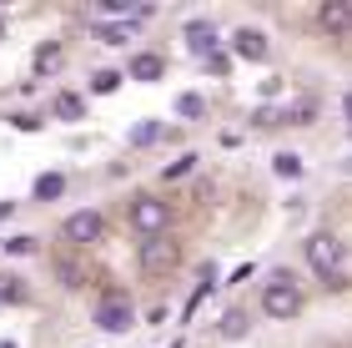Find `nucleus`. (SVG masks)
Instances as JSON below:
<instances>
[{
	"instance_id": "f257e3e1",
	"label": "nucleus",
	"mask_w": 352,
	"mask_h": 348,
	"mask_svg": "<svg viewBox=\"0 0 352 348\" xmlns=\"http://www.w3.org/2000/svg\"><path fill=\"white\" fill-rule=\"evenodd\" d=\"M307 263H312V273L322 278L327 288H347V247H342V237L312 232L307 237Z\"/></svg>"
},
{
	"instance_id": "f03ea898",
	"label": "nucleus",
	"mask_w": 352,
	"mask_h": 348,
	"mask_svg": "<svg viewBox=\"0 0 352 348\" xmlns=\"http://www.w3.org/2000/svg\"><path fill=\"white\" fill-rule=\"evenodd\" d=\"M262 313L267 318H297L302 313V288L292 273H272V283H262Z\"/></svg>"
},
{
	"instance_id": "7ed1b4c3",
	"label": "nucleus",
	"mask_w": 352,
	"mask_h": 348,
	"mask_svg": "<svg viewBox=\"0 0 352 348\" xmlns=\"http://www.w3.org/2000/svg\"><path fill=\"white\" fill-rule=\"evenodd\" d=\"M131 323H136V308H131L126 293H106L101 303H96V328H101V334H126Z\"/></svg>"
},
{
	"instance_id": "20e7f679",
	"label": "nucleus",
	"mask_w": 352,
	"mask_h": 348,
	"mask_svg": "<svg viewBox=\"0 0 352 348\" xmlns=\"http://www.w3.org/2000/svg\"><path fill=\"white\" fill-rule=\"evenodd\" d=\"M106 232V223H101V212H71L66 223H60V237H66V243H96V237Z\"/></svg>"
},
{
	"instance_id": "39448f33",
	"label": "nucleus",
	"mask_w": 352,
	"mask_h": 348,
	"mask_svg": "<svg viewBox=\"0 0 352 348\" xmlns=\"http://www.w3.org/2000/svg\"><path fill=\"white\" fill-rule=\"evenodd\" d=\"M166 267H176V243H166V237H146L141 243V273H166Z\"/></svg>"
},
{
	"instance_id": "423d86ee",
	"label": "nucleus",
	"mask_w": 352,
	"mask_h": 348,
	"mask_svg": "<svg viewBox=\"0 0 352 348\" xmlns=\"http://www.w3.org/2000/svg\"><path fill=\"white\" fill-rule=\"evenodd\" d=\"M131 223L146 232V237H162V232H166V202H156V197H136Z\"/></svg>"
},
{
	"instance_id": "0eeeda50",
	"label": "nucleus",
	"mask_w": 352,
	"mask_h": 348,
	"mask_svg": "<svg viewBox=\"0 0 352 348\" xmlns=\"http://www.w3.org/2000/svg\"><path fill=\"white\" fill-rule=\"evenodd\" d=\"M232 51L236 56H242V61H267V51H272V45H267V36H262V30H236V36H232Z\"/></svg>"
},
{
	"instance_id": "6e6552de",
	"label": "nucleus",
	"mask_w": 352,
	"mask_h": 348,
	"mask_svg": "<svg viewBox=\"0 0 352 348\" xmlns=\"http://www.w3.org/2000/svg\"><path fill=\"white\" fill-rule=\"evenodd\" d=\"M186 45H191L197 56H217V25H212V21H191V25H186Z\"/></svg>"
},
{
	"instance_id": "1a4fd4ad",
	"label": "nucleus",
	"mask_w": 352,
	"mask_h": 348,
	"mask_svg": "<svg viewBox=\"0 0 352 348\" xmlns=\"http://www.w3.org/2000/svg\"><path fill=\"white\" fill-rule=\"evenodd\" d=\"M312 116H317V101H312V96H297V101L282 106V121H287V126H307Z\"/></svg>"
},
{
	"instance_id": "9d476101",
	"label": "nucleus",
	"mask_w": 352,
	"mask_h": 348,
	"mask_svg": "<svg viewBox=\"0 0 352 348\" xmlns=\"http://www.w3.org/2000/svg\"><path fill=\"white\" fill-rule=\"evenodd\" d=\"M162 71H166L162 56H136L131 61V81H162Z\"/></svg>"
},
{
	"instance_id": "9b49d317",
	"label": "nucleus",
	"mask_w": 352,
	"mask_h": 348,
	"mask_svg": "<svg viewBox=\"0 0 352 348\" xmlns=\"http://www.w3.org/2000/svg\"><path fill=\"white\" fill-rule=\"evenodd\" d=\"M322 25L332 30V36H347V25H352V10H347V6H327V10H322Z\"/></svg>"
},
{
	"instance_id": "f8f14e48",
	"label": "nucleus",
	"mask_w": 352,
	"mask_h": 348,
	"mask_svg": "<svg viewBox=\"0 0 352 348\" xmlns=\"http://www.w3.org/2000/svg\"><path fill=\"white\" fill-rule=\"evenodd\" d=\"M272 172H277V177H302V156H292V152H282V156H272Z\"/></svg>"
},
{
	"instance_id": "ddd939ff",
	"label": "nucleus",
	"mask_w": 352,
	"mask_h": 348,
	"mask_svg": "<svg viewBox=\"0 0 352 348\" xmlns=\"http://www.w3.org/2000/svg\"><path fill=\"white\" fill-rule=\"evenodd\" d=\"M247 328H252V323H247V313H236V308H232L227 318H221V328H217V334H221V338H242Z\"/></svg>"
},
{
	"instance_id": "4468645a",
	"label": "nucleus",
	"mask_w": 352,
	"mask_h": 348,
	"mask_svg": "<svg viewBox=\"0 0 352 348\" xmlns=\"http://www.w3.org/2000/svg\"><path fill=\"white\" fill-rule=\"evenodd\" d=\"M162 132H166V126H162V121H141V126H136V132H131V147H151V141H156V136H162Z\"/></svg>"
},
{
	"instance_id": "2eb2a0df",
	"label": "nucleus",
	"mask_w": 352,
	"mask_h": 348,
	"mask_svg": "<svg viewBox=\"0 0 352 348\" xmlns=\"http://www.w3.org/2000/svg\"><path fill=\"white\" fill-rule=\"evenodd\" d=\"M176 112L182 116H206V101L197 96V91H186V96H176Z\"/></svg>"
},
{
	"instance_id": "dca6fc26",
	"label": "nucleus",
	"mask_w": 352,
	"mask_h": 348,
	"mask_svg": "<svg viewBox=\"0 0 352 348\" xmlns=\"http://www.w3.org/2000/svg\"><path fill=\"white\" fill-rule=\"evenodd\" d=\"M60 66V45H41L36 51V71H56Z\"/></svg>"
},
{
	"instance_id": "f3484780",
	"label": "nucleus",
	"mask_w": 352,
	"mask_h": 348,
	"mask_svg": "<svg viewBox=\"0 0 352 348\" xmlns=\"http://www.w3.org/2000/svg\"><path fill=\"white\" fill-rule=\"evenodd\" d=\"M60 192H66V177H41L36 182V197L45 202V197H60Z\"/></svg>"
},
{
	"instance_id": "a211bd4d",
	"label": "nucleus",
	"mask_w": 352,
	"mask_h": 348,
	"mask_svg": "<svg viewBox=\"0 0 352 348\" xmlns=\"http://www.w3.org/2000/svg\"><path fill=\"white\" fill-rule=\"evenodd\" d=\"M101 41L106 45H126L131 41V25H101Z\"/></svg>"
},
{
	"instance_id": "6ab92c4d",
	"label": "nucleus",
	"mask_w": 352,
	"mask_h": 348,
	"mask_svg": "<svg viewBox=\"0 0 352 348\" xmlns=\"http://www.w3.org/2000/svg\"><path fill=\"white\" fill-rule=\"evenodd\" d=\"M21 298V278H0V303H15Z\"/></svg>"
},
{
	"instance_id": "aec40b11",
	"label": "nucleus",
	"mask_w": 352,
	"mask_h": 348,
	"mask_svg": "<svg viewBox=\"0 0 352 348\" xmlns=\"http://www.w3.org/2000/svg\"><path fill=\"white\" fill-rule=\"evenodd\" d=\"M116 86H121V71H101V76H96V91H101V96L116 91Z\"/></svg>"
},
{
	"instance_id": "412c9836",
	"label": "nucleus",
	"mask_w": 352,
	"mask_h": 348,
	"mask_svg": "<svg viewBox=\"0 0 352 348\" xmlns=\"http://www.w3.org/2000/svg\"><path fill=\"white\" fill-rule=\"evenodd\" d=\"M56 116H81V101L76 96H56Z\"/></svg>"
},
{
	"instance_id": "4be33fe9",
	"label": "nucleus",
	"mask_w": 352,
	"mask_h": 348,
	"mask_svg": "<svg viewBox=\"0 0 352 348\" xmlns=\"http://www.w3.org/2000/svg\"><path fill=\"white\" fill-rule=\"evenodd\" d=\"M191 162H197V156H182V162H171V167H166V177H186Z\"/></svg>"
},
{
	"instance_id": "5701e85b",
	"label": "nucleus",
	"mask_w": 352,
	"mask_h": 348,
	"mask_svg": "<svg viewBox=\"0 0 352 348\" xmlns=\"http://www.w3.org/2000/svg\"><path fill=\"white\" fill-rule=\"evenodd\" d=\"M10 252H36V237H15V243H6Z\"/></svg>"
},
{
	"instance_id": "b1692460",
	"label": "nucleus",
	"mask_w": 352,
	"mask_h": 348,
	"mask_svg": "<svg viewBox=\"0 0 352 348\" xmlns=\"http://www.w3.org/2000/svg\"><path fill=\"white\" fill-rule=\"evenodd\" d=\"M0 217H10V202H0Z\"/></svg>"
},
{
	"instance_id": "393cba45",
	"label": "nucleus",
	"mask_w": 352,
	"mask_h": 348,
	"mask_svg": "<svg viewBox=\"0 0 352 348\" xmlns=\"http://www.w3.org/2000/svg\"><path fill=\"white\" fill-rule=\"evenodd\" d=\"M0 348H15V343H0Z\"/></svg>"
},
{
	"instance_id": "a878e982",
	"label": "nucleus",
	"mask_w": 352,
	"mask_h": 348,
	"mask_svg": "<svg viewBox=\"0 0 352 348\" xmlns=\"http://www.w3.org/2000/svg\"><path fill=\"white\" fill-rule=\"evenodd\" d=\"M0 30H6V25H0Z\"/></svg>"
}]
</instances>
